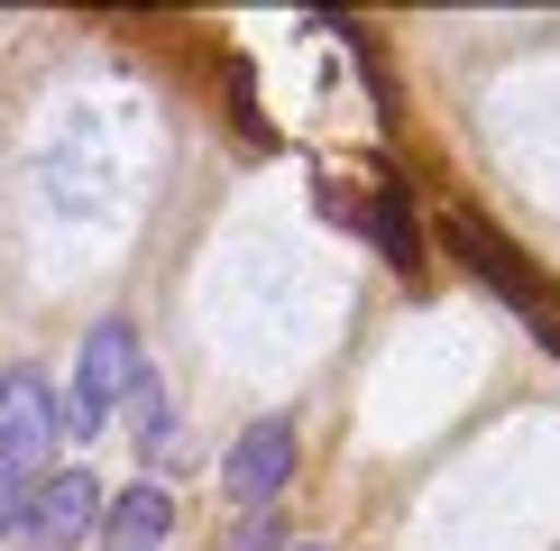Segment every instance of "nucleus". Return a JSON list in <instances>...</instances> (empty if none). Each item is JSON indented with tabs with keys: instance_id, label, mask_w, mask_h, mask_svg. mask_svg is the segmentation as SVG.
I'll return each instance as SVG.
<instances>
[{
	"instance_id": "obj_7",
	"label": "nucleus",
	"mask_w": 560,
	"mask_h": 551,
	"mask_svg": "<svg viewBox=\"0 0 560 551\" xmlns=\"http://www.w3.org/2000/svg\"><path fill=\"white\" fill-rule=\"evenodd\" d=\"M28 505H37V469H10V459H0V542L28 534Z\"/></svg>"
},
{
	"instance_id": "obj_6",
	"label": "nucleus",
	"mask_w": 560,
	"mask_h": 551,
	"mask_svg": "<svg viewBox=\"0 0 560 551\" xmlns=\"http://www.w3.org/2000/svg\"><path fill=\"white\" fill-rule=\"evenodd\" d=\"M368 230L386 239V258H395V267H423V239H413V221H405V202H395V194L368 202Z\"/></svg>"
},
{
	"instance_id": "obj_2",
	"label": "nucleus",
	"mask_w": 560,
	"mask_h": 551,
	"mask_svg": "<svg viewBox=\"0 0 560 551\" xmlns=\"http://www.w3.org/2000/svg\"><path fill=\"white\" fill-rule=\"evenodd\" d=\"M46 450H56V396H46V377L19 359V367H0V459L46 478Z\"/></svg>"
},
{
	"instance_id": "obj_1",
	"label": "nucleus",
	"mask_w": 560,
	"mask_h": 551,
	"mask_svg": "<svg viewBox=\"0 0 560 551\" xmlns=\"http://www.w3.org/2000/svg\"><path fill=\"white\" fill-rule=\"evenodd\" d=\"M138 377H148L138 331H129V321H92V340L74 359V386H65V405H56V432H65V442H92V432L110 423V405H129Z\"/></svg>"
},
{
	"instance_id": "obj_8",
	"label": "nucleus",
	"mask_w": 560,
	"mask_h": 551,
	"mask_svg": "<svg viewBox=\"0 0 560 551\" xmlns=\"http://www.w3.org/2000/svg\"><path fill=\"white\" fill-rule=\"evenodd\" d=\"M129 405H138V442H166V386H156V367L129 386Z\"/></svg>"
},
{
	"instance_id": "obj_9",
	"label": "nucleus",
	"mask_w": 560,
	"mask_h": 551,
	"mask_svg": "<svg viewBox=\"0 0 560 551\" xmlns=\"http://www.w3.org/2000/svg\"><path fill=\"white\" fill-rule=\"evenodd\" d=\"M294 551H322V542H294Z\"/></svg>"
},
{
	"instance_id": "obj_5",
	"label": "nucleus",
	"mask_w": 560,
	"mask_h": 551,
	"mask_svg": "<svg viewBox=\"0 0 560 551\" xmlns=\"http://www.w3.org/2000/svg\"><path fill=\"white\" fill-rule=\"evenodd\" d=\"M166 534H175V496L156 478H138V488H120L102 505V551H156Z\"/></svg>"
},
{
	"instance_id": "obj_3",
	"label": "nucleus",
	"mask_w": 560,
	"mask_h": 551,
	"mask_svg": "<svg viewBox=\"0 0 560 551\" xmlns=\"http://www.w3.org/2000/svg\"><path fill=\"white\" fill-rule=\"evenodd\" d=\"M294 423L285 413H267V423H248L240 442H230V459H221V488L240 496V505H267V496H285V478H294Z\"/></svg>"
},
{
	"instance_id": "obj_4",
	"label": "nucleus",
	"mask_w": 560,
	"mask_h": 551,
	"mask_svg": "<svg viewBox=\"0 0 560 551\" xmlns=\"http://www.w3.org/2000/svg\"><path fill=\"white\" fill-rule=\"evenodd\" d=\"M83 534H102V488H92V469H56V478H37L28 542H37V551H74Z\"/></svg>"
}]
</instances>
